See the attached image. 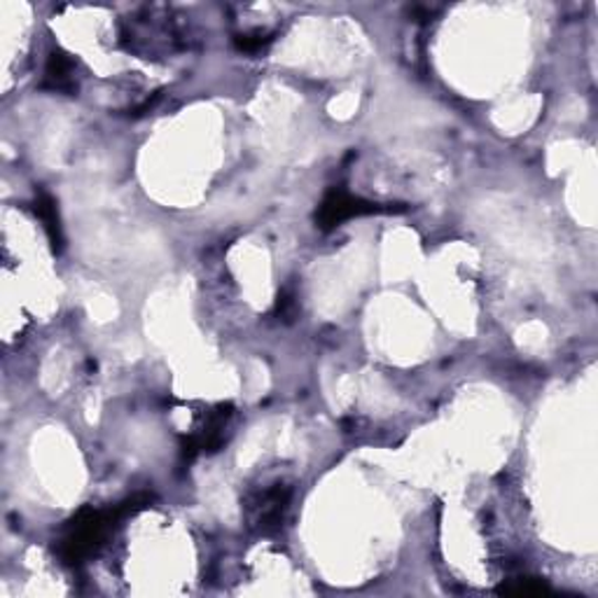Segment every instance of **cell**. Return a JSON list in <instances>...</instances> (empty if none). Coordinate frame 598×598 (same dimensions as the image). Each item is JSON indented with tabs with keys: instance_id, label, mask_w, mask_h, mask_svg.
<instances>
[{
	"instance_id": "3",
	"label": "cell",
	"mask_w": 598,
	"mask_h": 598,
	"mask_svg": "<svg viewBox=\"0 0 598 598\" xmlns=\"http://www.w3.org/2000/svg\"><path fill=\"white\" fill-rule=\"evenodd\" d=\"M384 211H391V208H384V206H379V204L365 202V199L351 196V194H347L343 190H330L328 194H325V199H323L316 221H318V225L323 229H332V227H337L343 221H351V217L384 213Z\"/></svg>"
},
{
	"instance_id": "2",
	"label": "cell",
	"mask_w": 598,
	"mask_h": 598,
	"mask_svg": "<svg viewBox=\"0 0 598 598\" xmlns=\"http://www.w3.org/2000/svg\"><path fill=\"white\" fill-rule=\"evenodd\" d=\"M290 496H293L290 486H285L281 482L264 486L262 492L252 494L248 505H246L252 527H256L262 533L277 531L281 527L283 517H285V510L290 505Z\"/></svg>"
},
{
	"instance_id": "5",
	"label": "cell",
	"mask_w": 598,
	"mask_h": 598,
	"mask_svg": "<svg viewBox=\"0 0 598 598\" xmlns=\"http://www.w3.org/2000/svg\"><path fill=\"white\" fill-rule=\"evenodd\" d=\"M35 213L41 215L52 246L61 248V227H59V217H57V206H54V202L47 194H43L38 202H35Z\"/></svg>"
},
{
	"instance_id": "1",
	"label": "cell",
	"mask_w": 598,
	"mask_h": 598,
	"mask_svg": "<svg viewBox=\"0 0 598 598\" xmlns=\"http://www.w3.org/2000/svg\"><path fill=\"white\" fill-rule=\"evenodd\" d=\"M148 503V496H136L132 500H126L113 510H94V507H84L76 517H72L64 535L59 540V554L66 561V564H80L89 554H92L101 542L111 535L115 523L126 517L138 512L140 507Z\"/></svg>"
},
{
	"instance_id": "4",
	"label": "cell",
	"mask_w": 598,
	"mask_h": 598,
	"mask_svg": "<svg viewBox=\"0 0 598 598\" xmlns=\"http://www.w3.org/2000/svg\"><path fill=\"white\" fill-rule=\"evenodd\" d=\"M45 82L57 89V92H72L76 89V78H72V61L64 54H54L49 57L47 70H45Z\"/></svg>"
}]
</instances>
